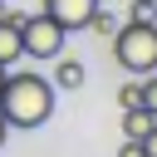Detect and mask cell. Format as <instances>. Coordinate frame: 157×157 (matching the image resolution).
Returning <instances> with one entry per match:
<instances>
[{"label": "cell", "mask_w": 157, "mask_h": 157, "mask_svg": "<svg viewBox=\"0 0 157 157\" xmlns=\"http://www.w3.org/2000/svg\"><path fill=\"white\" fill-rule=\"evenodd\" d=\"M54 113V83L34 69H20V74H5L0 83V118L10 128H39L49 123Z\"/></svg>", "instance_id": "6da1fadb"}, {"label": "cell", "mask_w": 157, "mask_h": 157, "mask_svg": "<svg viewBox=\"0 0 157 157\" xmlns=\"http://www.w3.org/2000/svg\"><path fill=\"white\" fill-rule=\"evenodd\" d=\"M113 59L128 74H152L157 69V25L152 20H128L123 29H113Z\"/></svg>", "instance_id": "7a4b0ae2"}, {"label": "cell", "mask_w": 157, "mask_h": 157, "mask_svg": "<svg viewBox=\"0 0 157 157\" xmlns=\"http://www.w3.org/2000/svg\"><path fill=\"white\" fill-rule=\"evenodd\" d=\"M64 25L59 20H49L44 10L39 15H25V25H20V44H25V54L29 59H59L64 54Z\"/></svg>", "instance_id": "3957f363"}, {"label": "cell", "mask_w": 157, "mask_h": 157, "mask_svg": "<svg viewBox=\"0 0 157 157\" xmlns=\"http://www.w3.org/2000/svg\"><path fill=\"white\" fill-rule=\"evenodd\" d=\"M93 10H98V0H44V15L59 20L64 29H88Z\"/></svg>", "instance_id": "277c9868"}, {"label": "cell", "mask_w": 157, "mask_h": 157, "mask_svg": "<svg viewBox=\"0 0 157 157\" xmlns=\"http://www.w3.org/2000/svg\"><path fill=\"white\" fill-rule=\"evenodd\" d=\"M20 59H25V44H20V25L0 20V64L10 69V64H20Z\"/></svg>", "instance_id": "5b68a950"}, {"label": "cell", "mask_w": 157, "mask_h": 157, "mask_svg": "<svg viewBox=\"0 0 157 157\" xmlns=\"http://www.w3.org/2000/svg\"><path fill=\"white\" fill-rule=\"evenodd\" d=\"M49 83H54V88H83V64L59 54V64H54V78H49Z\"/></svg>", "instance_id": "8992f818"}, {"label": "cell", "mask_w": 157, "mask_h": 157, "mask_svg": "<svg viewBox=\"0 0 157 157\" xmlns=\"http://www.w3.org/2000/svg\"><path fill=\"white\" fill-rule=\"evenodd\" d=\"M152 123H157V118H152L147 108H123V132H128V137H142Z\"/></svg>", "instance_id": "52a82bcc"}, {"label": "cell", "mask_w": 157, "mask_h": 157, "mask_svg": "<svg viewBox=\"0 0 157 157\" xmlns=\"http://www.w3.org/2000/svg\"><path fill=\"white\" fill-rule=\"evenodd\" d=\"M137 88H142V108L157 118V69H152V74H142V83H137Z\"/></svg>", "instance_id": "ba28073f"}, {"label": "cell", "mask_w": 157, "mask_h": 157, "mask_svg": "<svg viewBox=\"0 0 157 157\" xmlns=\"http://www.w3.org/2000/svg\"><path fill=\"white\" fill-rule=\"evenodd\" d=\"M88 25H93L98 34H108V39H113V29H118V20H113V15H103V10H93V20H88Z\"/></svg>", "instance_id": "9c48e42d"}, {"label": "cell", "mask_w": 157, "mask_h": 157, "mask_svg": "<svg viewBox=\"0 0 157 157\" xmlns=\"http://www.w3.org/2000/svg\"><path fill=\"white\" fill-rule=\"evenodd\" d=\"M137 142H142V157H157V123H152V128H147Z\"/></svg>", "instance_id": "30bf717a"}, {"label": "cell", "mask_w": 157, "mask_h": 157, "mask_svg": "<svg viewBox=\"0 0 157 157\" xmlns=\"http://www.w3.org/2000/svg\"><path fill=\"white\" fill-rule=\"evenodd\" d=\"M123 108H142V88H137V83L123 88Z\"/></svg>", "instance_id": "8fae6325"}, {"label": "cell", "mask_w": 157, "mask_h": 157, "mask_svg": "<svg viewBox=\"0 0 157 157\" xmlns=\"http://www.w3.org/2000/svg\"><path fill=\"white\" fill-rule=\"evenodd\" d=\"M118 157H142V142H137V137H128V142H123V152H118Z\"/></svg>", "instance_id": "7c38bea8"}, {"label": "cell", "mask_w": 157, "mask_h": 157, "mask_svg": "<svg viewBox=\"0 0 157 157\" xmlns=\"http://www.w3.org/2000/svg\"><path fill=\"white\" fill-rule=\"evenodd\" d=\"M5 128H10V123H5V118H0V147H5Z\"/></svg>", "instance_id": "4fadbf2b"}, {"label": "cell", "mask_w": 157, "mask_h": 157, "mask_svg": "<svg viewBox=\"0 0 157 157\" xmlns=\"http://www.w3.org/2000/svg\"><path fill=\"white\" fill-rule=\"evenodd\" d=\"M0 83H5V64H0Z\"/></svg>", "instance_id": "5bb4252c"}]
</instances>
